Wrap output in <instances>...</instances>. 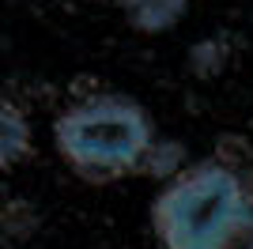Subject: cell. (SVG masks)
Listing matches in <instances>:
<instances>
[{
  "label": "cell",
  "instance_id": "7",
  "mask_svg": "<svg viewBox=\"0 0 253 249\" xmlns=\"http://www.w3.org/2000/svg\"><path fill=\"white\" fill-rule=\"evenodd\" d=\"M215 163L227 166V170H234V174H246L253 166V144H250V136L242 132H223L219 140H215Z\"/></svg>",
  "mask_w": 253,
  "mask_h": 249
},
{
  "label": "cell",
  "instance_id": "8",
  "mask_svg": "<svg viewBox=\"0 0 253 249\" xmlns=\"http://www.w3.org/2000/svg\"><path fill=\"white\" fill-rule=\"evenodd\" d=\"M0 223H4V234H8L11 242H23V238H31L34 230H38V211L31 208V200L11 197L8 204H4Z\"/></svg>",
  "mask_w": 253,
  "mask_h": 249
},
{
  "label": "cell",
  "instance_id": "1",
  "mask_svg": "<svg viewBox=\"0 0 253 249\" xmlns=\"http://www.w3.org/2000/svg\"><path fill=\"white\" fill-rule=\"evenodd\" d=\"M151 227L163 249H234L238 238L253 234V197L242 174L204 159L163 185Z\"/></svg>",
  "mask_w": 253,
  "mask_h": 249
},
{
  "label": "cell",
  "instance_id": "9",
  "mask_svg": "<svg viewBox=\"0 0 253 249\" xmlns=\"http://www.w3.org/2000/svg\"><path fill=\"white\" fill-rule=\"evenodd\" d=\"M242 185H246V193H250V197H253V166H250V170H246V174H242Z\"/></svg>",
  "mask_w": 253,
  "mask_h": 249
},
{
  "label": "cell",
  "instance_id": "5",
  "mask_svg": "<svg viewBox=\"0 0 253 249\" xmlns=\"http://www.w3.org/2000/svg\"><path fill=\"white\" fill-rule=\"evenodd\" d=\"M185 170H189V166H185V147H181L178 140H155V144L148 147L144 163H140V174L159 177V181H174V177H181Z\"/></svg>",
  "mask_w": 253,
  "mask_h": 249
},
{
  "label": "cell",
  "instance_id": "4",
  "mask_svg": "<svg viewBox=\"0 0 253 249\" xmlns=\"http://www.w3.org/2000/svg\"><path fill=\"white\" fill-rule=\"evenodd\" d=\"M27 151H31V121L8 98V102L0 106V163L11 170Z\"/></svg>",
  "mask_w": 253,
  "mask_h": 249
},
{
  "label": "cell",
  "instance_id": "10",
  "mask_svg": "<svg viewBox=\"0 0 253 249\" xmlns=\"http://www.w3.org/2000/svg\"><path fill=\"white\" fill-rule=\"evenodd\" d=\"M246 249H253V242H250V246H246Z\"/></svg>",
  "mask_w": 253,
  "mask_h": 249
},
{
  "label": "cell",
  "instance_id": "6",
  "mask_svg": "<svg viewBox=\"0 0 253 249\" xmlns=\"http://www.w3.org/2000/svg\"><path fill=\"white\" fill-rule=\"evenodd\" d=\"M227 61H231V49H227V38H201L193 42L189 49V72L197 80H219L227 72Z\"/></svg>",
  "mask_w": 253,
  "mask_h": 249
},
{
  "label": "cell",
  "instance_id": "3",
  "mask_svg": "<svg viewBox=\"0 0 253 249\" xmlns=\"http://www.w3.org/2000/svg\"><path fill=\"white\" fill-rule=\"evenodd\" d=\"M117 4L125 11L128 27L140 34H167L189 11V0H117Z\"/></svg>",
  "mask_w": 253,
  "mask_h": 249
},
{
  "label": "cell",
  "instance_id": "2",
  "mask_svg": "<svg viewBox=\"0 0 253 249\" xmlns=\"http://www.w3.org/2000/svg\"><path fill=\"white\" fill-rule=\"evenodd\" d=\"M53 144L64 163L84 177H117L140 170L155 128L136 98L128 94H91L68 106L53 121Z\"/></svg>",
  "mask_w": 253,
  "mask_h": 249
}]
</instances>
